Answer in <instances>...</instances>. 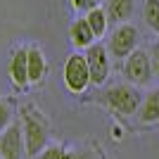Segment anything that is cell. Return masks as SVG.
<instances>
[{
	"instance_id": "1",
	"label": "cell",
	"mask_w": 159,
	"mask_h": 159,
	"mask_svg": "<svg viewBox=\"0 0 159 159\" xmlns=\"http://www.w3.org/2000/svg\"><path fill=\"white\" fill-rule=\"evenodd\" d=\"M19 124L26 140V157H38V152L48 145V138H50L48 121L33 105H24L19 109Z\"/></svg>"
},
{
	"instance_id": "2",
	"label": "cell",
	"mask_w": 159,
	"mask_h": 159,
	"mask_svg": "<svg viewBox=\"0 0 159 159\" xmlns=\"http://www.w3.org/2000/svg\"><path fill=\"white\" fill-rule=\"evenodd\" d=\"M105 102L112 112L121 114V116H131V114H138L143 95H140V90L128 81V83H116V86L107 88L105 90Z\"/></svg>"
},
{
	"instance_id": "3",
	"label": "cell",
	"mask_w": 159,
	"mask_h": 159,
	"mask_svg": "<svg viewBox=\"0 0 159 159\" xmlns=\"http://www.w3.org/2000/svg\"><path fill=\"white\" fill-rule=\"evenodd\" d=\"M64 86L71 90V93H86L88 86H93V79H90V66L83 52H74L69 55V60L64 62Z\"/></svg>"
},
{
	"instance_id": "4",
	"label": "cell",
	"mask_w": 159,
	"mask_h": 159,
	"mask_svg": "<svg viewBox=\"0 0 159 159\" xmlns=\"http://www.w3.org/2000/svg\"><path fill=\"white\" fill-rule=\"evenodd\" d=\"M124 74L133 86H147L154 79V66H152V55L150 50L135 48L124 62Z\"/></svg>"
},
{
	"instance_id": "5",
	"label": "cell",
	"mask_w": 159,
	"mask_h": 159,
	"mask_svg": "<svg viewBox=\"0 0 159 159\" xmlns=\"http://www.w3.org/2000/svg\"><path fill=\"white\" fill-rule=\"evenodd\" d=\"M138 40H140V33L138 29L133 26V24H116V29H114L112 33H109V40H107V50H109V55L112 57H124L126 60L128 55L138 48Z\"/></svg>"
},
{
	"instance_id": "6",
	"label": "cell",
	"mask_w": 159,
	"mask_h": 159,
	"mask_svg": "<svg viewBox=\"0 0 159 159\" xmlns=\"http://www.w3.org/2000/svg\"><path fill=\"white\" fill-rule=\"evenodd\" d=\"M26 154V140L21 124H10L0 133V159H21Z\"/></svg>"
},
{
	"instance_id": "7",
	"label": "cell",
	"mask_w": 159,
	"mask_h": 159,
	"mask_svg": "<svg viewBox=\"0 0 159 159\" xmlns=\"http://www.w3.org/2000/svg\"><path fill=\"white\" fill-rule=\"evenodd\" d=\"M88 60V66H90V79H93V86H102L109 76V50H107L102 43L95 40L90 48L83 50Z\"/></svg>"
},
{
	"instance_id": "8",
	"label": "cell",
	"mask_w": 159,
	"mask_h": 159,
	"mask_svg": "<svg viewBox=\"0 0 159 159\" xmlns=\"http://www.w3.org/2000/svg\"><path fill=\"white\" fill-rule=\"evenodd\" d=\"M7 76L12 81V86L17 90H26L29 83V48H17L10 57V66H7Z\"/></svg>"
},
{
	"instance_id": "9",
	"label": "cell",
	"mask_w": 159,
	"mask_h": 159,
	"mask_svg": "<svg viewBox=\"0 0 159 159\" xmlns=\"http://www.w3.org/2000/svg\"><path fill=\"white\" fill-rule=\"evenodd\" d=\"M95 40H98V36H95V31L90 29L86 17L71 21V26H69V43H71L76 50H86V48L93 45Z\"/></svg>"
},
{
	"instance_id": "10",
	"label": "cell",
	"mask_w": 159,
	"mask_h": 159,
	"mask_svg": "<svg viewBox=\"0 0 159 159\" xmlns=\"http://www.w3.org/2000/svg\"><path fill=\"white\" fill-rule=\"evenodd\" d=\"M138 121L140 124H157L159 121V88H152L147 95H143L138 109Z\"/></svg>"
},
{
	"instance_id": "11",
	"label": "cell",
	"mask_w": 159,
	"mask_h": 159,
	"mask_svg": "<svg viewBox=\"0 0 159 159\" xmlns=\"http://www.w3.org/2000/svg\"><path fill=\"white\" fill-rule=\"evenodd\" d=\"M45 74H48L45 55L40 52V48L31 45L29 48V83H31V86H38L40 81L45 79Z\"/></svg>"
},
{
	"instance_id": "12",
	"label": "cell",
	"mask_w": 159,
	"mask_h": 159,
	"mask_svg": "<svg viewBox=\"0 0 159 159\" xmlns=\"http://www.w3.org/2000/svg\"><path fill=\"white\" fill-rule=\"evenodd\" d=\"M133 7H135L133 0H107V17L114 24H124L126 19H131Z\"/></svg>"
},
{
	"instance_id": "13",
	"label": "cell",
	"mask_w": 159,
	"mask_h": 159,
	"mask_svg": "<svg viewBox=\"0 0 159 159\" xmlns=\"http://www.w3.org/2000/svg\"><path fill=\"white\" fill-rule=\"evenodd\" d=\"M86 19H88V24H90V29L95 31L98 38H102V36L107 33V26H109L107 10H102V7H93L90 12H86Z\"/></svg>"
},
{
	"instance_id": "14",
	"label": "cell",
	"mask_w": 159,
	"mask_h": 159,
	"mask_svg": "<svg viewBox=\"0 0 159 159\" xmlns=\"http://www.w3.org/2000/svg\"><path fill=\"white\" fill-rule=\"evenodd\" d=\"M143 17L145 24L152 29L154 33H159V0H145L143 5Z\"/></svg>"
},
{
	"instance_id": "15",
	"label": "cell",
	"mask_w": 159,
	"mask_h": 159,
	"mask_svg": "<svg viewBox=\"0 0 159 159\" xmlns=\"http://www.w3.org/2000/svg\"><path fill=\"white\" fill-rule=\"evenodd\" d=\"M66 159H102V154L93 145H81V147L66 150Z\"/></svg>"
},
{
	"instance_id": "16",
	"label": "cell",
	"mask_w": 159,
	"mask_h": 159,
	"mask_svg": "<svg viewBox=\"0 0 159 159\" xmlns=\"http://www.w3.org/2000/svg\"><path fill=\"white\" fill-rule=\"evenodd\" d=\"M14 121V107L10 100H0V133Z\"/></svg>"
},
{
	"instance_id": "17",
	"label": "cell",
	"mask_w": 159,
	"mask_h": 159,
	"mask_svg": "<svg viewBox=\"0 0 159 159\" xmlns=\"http://www.w3.org/2000/svg\"><path fill=\"white\" fill-rule=\"evenodd\" d=\"M36 159H66V150L62 145H45Z\"/></svg>"
},
{
	"instance_id": "18",
	"label": "cell",
	"mask_w": 159,
	"mask_h": 159,
	"mask_svg": "<svg viewBox=\"0 0 159 159\" xmlns=\"http://www.w3.org/2000/svg\"><path fill=\"white\" fill-rule=\"evenodd\" d=\"M102 0H71V7L79 10V12H90L93 7H100Z\"/></svg>"
},
{
	"instance_id": "19",
	"label": "cell",
	"mask_w": 159,
	"mask_h": 159,
	"mask_svg": "<svg viewBox=\"0 0 159 159\" xmlns=\"http://www.w3.org/2000/svg\"><path fill=\"white\" fill-rule=\"evenodd\" d=\"M150 55H152V66H154V76L159 79V43H154L150 48Z\"/></svg>"
}]
</instances>
